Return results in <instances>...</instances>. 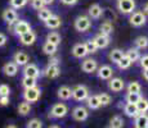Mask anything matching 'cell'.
Returning a JSON list of instances; mask_svg holds the SVG:
<instances>
[{
	"label": "cell",
	"instance_id": "f907efd6",
	"mask_svg": "<svg viewBox=\"0 0 148 128\" xmlns=\"http://www.w3.org/2000/svg\"><path fill=\"white\" fill-rule=\"evenodd\" d=\"M77 1L79 0H61V3L64 5H75Z\"/></svg>",
	"mask_w": 148,
	"mask_h": 128
},
{
	"label": "cell",
	"instance_id": "8992f818",
	"mask_svg": "<svg viewBox=\"0 0 148 128\" xmlns=\"http://www.w3.org/2000/svg\"><path fill=\"white\" fill-rule=\"evenodd\" d=\"M129 22L133 27H142V26L146 24L147 16L143 12H133L129 18Z\"/></svg>",
	"mask_w": 148,
	"mask_h": 128
},
{
	"label": "cell",
	"instance_id": "4dcf8cb0",
	"mask_svg": "<svg viewBox=\"0 0 148 128\" xmlns=\"http://www.w3.org/2000/svg\"><path fill=\"white\" fill-rule=\"evenodd\" d=\"M125 55H126L127 58L133 62V63H135V62H138L139 59H140V54H139V50L136 49V47H132V49H129L126 51Z\"/></svg>",
	"mask_w": 148,
	"mask_h": 128
},
{
	"label": "cell",
	"instance_id": "d590c367",
	"mask_svg": "<svg viewBox=\"0 0 148 128\" xmlns=\"http://www.w3.org/2000/svg\"><path fill=\"white\" fill-rule=\"evenodd\" d=\"M30 112H31V104H30V102L22 101L21 104L18 105V113L21 115H27Z\"/></svg>",
	"mask_w": 148,
	"mask_h": 128
},
{
	"label": "cell",
	"instance_id": "f35d334b",
	"mask_svg": "<svg viewBox=\"0 0 148 128\" xmlns=\"http://www.w3.org/2000/svg\"><path fill=\"white\" fill-rule=\"evenodd\" d=\"M140 93H126V96H125V100L126 102H130V104H136L139 100H140Z\"/></svg>",
	"mask_w": 148,
	"mask_h": 128
},
{
	"label": "cell",
	"instance_id": "4316f807",
	"mask_svg": "<svg viewBox=\"0 0 148 128\" xmlns=\"http://www.w3.org/2000/svg\"><path fill=\"white\" fill-rule=\"evenodd\" d=\"M47 41L50 42V44H53V45H56V46H58V45L61 44V35H59L58 32H56V31L49 32L47 35Z\"/></svg>",
	"mask_w": 148,
	"mask_h": 128
},
{
	"label": "cell",
	"instance_id": "c3c4849f",
	"mask_svg": "<svg viewBox=\"0 0 148 128\" xmlns=\"http://www.w3.org/2000/svg\"><path fill=\"white\" fill-rule=\"evenodd\" d=\"M48 64H54V65H59V58L56 55H52L49 59V62H48Z\"/></svg>",
	"mask_w": 148,
	"mask_h": 128
},
{
	"label": "cell",
	"instance_id": "5b68a950",
	"mask_svg": "<svg viewBox=\"0 0 148 128\" xmlns=\"http://www.w3.org/2000/svg\"><path fill=\"white\" fill-rule=\"evenodd\" d=\"M89 96V90L84 85H77L75 89H72V98L76 101H85Z\"/></svg>",
	"mask_w": 148,
	"mask_h": 128
},
{
	"label": "cell",
	"instance_id": "d4e9b609",
	"mask_svg": "<svg viewBox=\"0 0 148 128\" xmlns=\"http://www.w3.org/2000/svg\"><path fill=\"white\" fill-rule=\"evenodd\" d=\"M124 113L130 118H135L136 115L139 114L138 109H136V105L135 104H130V102H126L124 106Z\"/></svg>",
	"mask_w": 148,
	"mask_h": 128
},
{
	"label": "cell",
	"instance_id": "1f68e13d",
	"mask_svg": "<svg viewBox=\"0 0 148 128\" xmlns=\"http://www.w3.org/2000/svg\"><path fill=\"white\" fill-rule=\"evenodd\" d=\"M116 64H117L119 69L124 70V69H129V68H130V65L133 64V62L130 60V59L127 58L126 55H124V56H122V58H121L120 60H119V62H117V63H116Z\"/></svg>",
	"mask_w": 148,
	"mask_h": 128
},
{
	"label": "cell",
	"instance_id": "ee69618b",
	"mask_svg": "<svg viewBox=\"0 0 148 128\" xmlns=\"http://www.w3.org/2000/svg\"><path fill=\"white\" fill-rule=\"evenodd\" d=\"M85 45H86V49H88V53H89V54H93V53H95V51L98 50V47L95 46V44H94V41H93V40L86 41V42H85Z\"/></svg>",
	"mask_w": 148,
	"mask_h": 128
},
{
	"label": "cell",
	"instance_id": "f1b7e54d",
	"mask_svg": "<svg viewBox=\"0 0 148 128\" xmlns=\"http://www.w3.org/2000/svg\"><path fill=\"white\" fill-rule=\"evenodd\" d=\"M134 44H135V47L138 50L147 49L148 47V37H146V36H139V37L135 39Z\"/></svg>",
	"mask_w": 148,
	"mask_h": 128
},
{
	"label": "cell",
	"instance_id": "ac0fdd59",
	"mask_svg": "<svg viewBox=\"0 0 148 128\" xmlns=\"http://www.w3.org/2000/svg\"><path fill=\"white\" fill-rule=\"evenodd\" d=\"M13 62L18 67H25L26 64H28V55L25 51H17L13 56Z\"/></svg>",
	"mask_w": 148,
	"mask_h": 128
},
{
	"label": "cell",
	"instance_id": "9c48e42d",
	"mask_svg": "<svg viewBox=\"0 0 148 128\" xmlns=\"http://www.w3.org/2000/svg\"><path fill=\"white\" fill-rule=\"evenodd\" d=\"M28 31H31V26L28 22L26 21H17L16 23H14L13 26V32L16 33L17 36H21V35H23V33H26L28 32Z\"/></svg>",
	"mask_w": 148,
	"mask_h": 128
},
{
	"label": "cell",
	"instance_id": "3957f363",
	"mask_svg": "<svg viewBox=\"0 0 148 128\" xmlns=\"http://www.w3.org/2000/svg\"><path fill=\"white\" fill-rule=\"evenodd\" d=\"M92 27V21L89 16H79L75 19V30L79 32H86Z\"/></svg>",
	"mask_w": 148,
	"mask_h": 128
},
{
	"label": "cell",
	"instance_id": "f546056e",
	"mask_svg": "<svg viewBox=\"0 0 148 128\" xmlns=\"http://www.w3.org/2000/svg\"><path fill=\"white\" fill-rule=\"evenodd\" d=\"M99 31H101V33H103V35L110 36L111 33L113 32V24L111 23L110 21L103 22V23L101 24V27H99Z\"/></svg>",
	"mask_w": 148,
	"mask_h": 128
},
{
	"label": "cell",
	"instance_id": "bcb514c9",
	"mask_svg": "<svg viewBox=\"0 0 148 128\" xmlns=\"http://www.w3.org/2000/svg\"><path fill=\"white\" fill-rule=\"evenodd\" d=\"M140 67L143 68V69H147L148 68V55H143V56H140Z\"/></svg>",
	"mask_w": 148,
	"mask_h": 128
},
{
	"label": "cell",
	"instance_id": "ffe728a7",
	"mask_svg": "<svg viewBox=\"0 0 148 128\" xmlns=\"http://www.w3.org/2000/svg\"><path fill=\"white\" fill-rule=\"evenodd\" d=\"M45 23V27L47 28H49V30H57V28H59L61 27V24H62V19H61V17H58V16H53L50 17L48 21H45L44 22Z\"/></svg>",
	"mask_w": 148,
	"mask_h": 128
},
{
	"label": "cell",
	"instance_id": "603a6c76",
	"mask_svg": "<svg viewBox=\"0 0 148 128\" xmlns=\"http://www.w3.org/2000/svg\"><path fill=\"white\" fill-rule=\"evenodd\" d=\"M57 96H58L61 100H68V99L72 98V89H70L68 86L59 87L58 92H57Z\"/></svg>",
	"mask_w": 148,
	"mask_h": 128
},
{
	"label": "cell",
	"instance_id": "7c38bea8",
	"mask_svg": "<svg viewBox=\"0 0 148 128\" xmlns=\"http://www.w3.org/2000/svg\"><path fill=\"white\" fill-rule=\"evenodd\" d=\"M81 69H82V72H85V73H94V72H97V69H98V63H97L95 59L88 58L82 62Z\"/></svg>",
	"mask_w": 148,
	"mask_h": 128
},
{
	"label": "cell",
	"instance_id": "e0dca14e",
	"mask_svg": "<svg viewBox=\"0 0 148 128\" xmlns=\"http://www.w3.org/2000/svg\"><path fill=\"white\" fill-rule=\"evenodd\" d=\"M88 49H86V45L84 44H76L75 46L72 47V55L77 59H81V58H85L88 55Z\"/></svg>",
	"mask_w": 148,
	"mask_h": 128
},
{
	"label": "cell",
	"instance_id": "2e32d148",
	"mask_svg": "<svg viewBox=\"0 0 148 128\" xmlns=\"http://www.w3.org/2000/svg\"><path fill=\"white\" fill-rule=\"evenodd\" d=\"M97 74L101 79H111L113 76V69L110 65H102V67H98Z\"/></svg>",
	"mask_w": 148,
	"mask_h": 128
},
{
	"label": "cell",
	"instance_id": "9a60e30c",
	"mask_svg": "<svg viewBox=\"0 0 148 128\" xmlns=\"http://www.w3.org/2000/svg\"><path fill=\"white\" fill-rule=\"evenodd\" d=\"M93 41H94L95 46L98 47V49H104V47H107L108 45H110V36L103 35V33L99 32L98 35L93 39Z\"/></svg>",
	"mask_w": 148,
	"mask_h": 128
},
{
	"label": "cell",
	"instance_id": "7bdbcfd3",
	"mask_svg": "<svg viewBox=\"0 0 148 128\" xmlns=\"http://www.w3.org/2000/svg\"><path fill=\"white\" fill-rule=\"evenodd\" d=\"M28 3H30L31 7H32L34 9H36V10H39V9H41V8L47 7V5L44 4V1H42V0H30Z\"/></svg>",
	"mask_w": 148,
	"mask_h": 128
},
{
	"label": "cell",
	"instance_id": "5bb4252c",
	"mask_svg": "<svg viewBox=\"0 0 148 128\" xmlns=\"http://www.w3.org/2000/svg\"><path fill=\"white\" fill-rule=\"evenodd\" d=\"M108 87H110V90L113 91V92H120V91L124 90L125 82H124V79L122 78L115 77V78L110 79V82H108Z\"/></svg>",
	"mask_w": 148,
	"mask_h": 128
},
{
	"label": "cell",
	"instance_id": "681fc988",
	"mask_svg": "<svg viewBox=\"0 0 148 128\" xmlns=\"http://www.w3.org/2000/svg\"><path fill=\"white\" fill-rule=\"evenodd\" d=\"M7 41H8V39H7V36H5V33L0 32V47L4 46V45L7 44Z\"/></svg>",
	"mask_w": 148,
	"mask_h": 128
},
{
	"label": "cell",
	"instance_id": "d6a6232c",
	"mask_svg": "<svg viewBox=\"0 0 148 128\" xmlns=\"http://www.w3.org/2000/svg\"><path fill=\"white\" fill-rule=\"evenodd\" d=\"M57 47H58V46H56V45H53V44H50V42L47 41L44 45H42V51H44L47 55L52 56V55H56Z\"/></svg>",
	"mask_w": 148,
	"mask_h": 128
},
{
	"label": "cell",
	"instance_id": "ba28073f",
	"mask_svg": "<svg viewBox=\"0 0 148 128\" xmlns=\"http://www.w3.org/2000/svg\"><path fill=\"white\" fill-rule=\"evenodd\" d=\"M1 17H3V19L8 23V26H12V24H14L17 21H18V14H17L16 9H13L12 7L7 8V9L3 12Z\"/></svg>",
	"mask_w": 148,
	"mask_h": 128
},
{
	"label": "cell",
	"instance_id": "7402d4cb",
	"mask_svg": "<svg viewBox=\"0 0 148 128\" xmlns=\"http://www.w3.org/2000/svg\"><path fill=\"white\" fill-rule=\"evenodd\" d=\"M135 128H148V115L146 113H139L135 116Z\"/></svg>",
	"mask_w": 148,
	"mask_h": 128
},
{
	"label": "cell",
	"instance_id": "db71d44e",
	"mask_svg": "<svg viewBox=\"0 0 148 128\" xmlns=\"http://www.w3.org/2000/svg\"><path fill=\"white\" fill-rule=\"evenodd\" d=\"M143 13H144V14H146V16L148 17V3H147L146 5H144V8H143Z\"/></svg>",
	"mask_w": 148,
	"mask_h": 128
},
{
	"label": "cell",
	"instance_id": "52a82bcc",
	"mask_svg": "<svg viewBox=\"0 0 148 128\" xmlns=\"http://www.w3.org/2000/svg\"><path fill=\"white\" fill-rule=\"evenodd\" d=\"M41 74L44 77H47V78L54 79V78H57V77L61 74V68H59V65L48 64L47 67L41 70Z\"/></svg>",
	"mask_w": 148,
	"mask_h": 128
},
{
	"label": "cell",
	"instance_id": "9f6ffc18",
	"mask_svg": "<svg viewBox=\"0 0 148 128\" xmlns=\"http://www.w3.org/2000/svg\"><path fill=\"white\" fill-rule=\"evenodd\" d=\"M49 128H61L59 126H57V124H52V126H50Z\"/></svg>",
	"mask_w": 148,
	"mask_h": 128
},
{
	"label": "cell",
	"instance_id": "44dd1931",
	"mask_svg": "<svg viewBox=\"0 0 148 128\" xmlns=\"http://www.w3.org/2000/svg\"><path fill=\"white\" fill-rule=\"evenodd\" d=\"M88 13H89V18L98 19V18H101L102 14H103V9H102V7L99 4H92L89 7Z\"/></svg>",
	"mask_w": 148,
	"mask_h": 128
},
{
	"label": "cell",
	"instance_id": "7dc6e473",
	"mask_svg": "<svg viewBox=\"0 0 148 128\" xmlns=\"http://www.w3.org/2000/svg\"><path fill=\"white\" fill-rule=\"evenodd\" d=\"M9 104V96H0V106H7Z\"/></svg>",
	"mask_w": 148,
	"mask_h": 128
},
{
	"label": "cell",
	"instance_id": "11a10c76",
	"mask_svg": "<svg viewBox=\"0 0 148 128\" xmlns=\"http://www.w3.org/2000/svg\"><path fill=\"white\" fill-rule=\"evenodd\" d=\"M5 128H18L17 126H14V124H9V126H7Z\"/></svg>",
	"mask_w": 148,
	"mask_h": 128
},
{
	"label": "cell",
	"instance_id": "f5cc1de1",
	"mask_svg": "<svg viewBox=\"0 0 148 128\" xmlns=\"http://www.w3.org/2000/svg\"><path fill=\"white\" fill-rule=\"evenodd\" d=\"M42 1H44V4L45 5H52L54 1H56V0H42Z\"/></svg>",
	"mask_w": 148,
	"mask_h": 128
},
{
	"label": "cell",
	"instance_id": "836d02e7",
	"mask_svg": "<svg viewBox=\"0 0 148 128\" xmlns=\"http://www.w3.org/2000/svg\"><path fill=\"white\" fill-rule=\"evenodd\" d=\"M110 127L111 128H122L124 127V119H122L120 115L112 116V119H111V122H110Z\"/></svg>",
	"mask_w": 148,
	"mask_h": 128
},
{
	"label": "cell",
	"instance_id": "484cf974",
	"mask_svg": "<svg viewBox=\"0 0 148 128\" xmlns=\"http://www.w3.org/2000/svg\"><path fill=\"white\" fill-rule=\"evenodd\" d=\"M52 16H53L52 10H50L49 8H47V7H44V8H41V9L38 10V17H39V19L42 21V22L48 21V19H49Z\"/></svg>",
	"mask_w": 148,
	"mask_h": 128
},
{
	"label": "cell",
	"instance_id": "4fadbf2b",
	"mask_svg": "<svg viewBox=\"0 0 148 128\" xmlns=\"http://www.w3.org/2000/svg\"><path fill=\"white\" fill-rule=\"evenodd\" d=\"M36 39H38L36 33L31 30V31H28V32H26V33H23V35L19 36V42H21L22 45H25V46H30V45L35 44Z\"/></svg>",
	"mask_w": 148,
	"mask_h": 128
},
{
	"label": "cell",
	"instance_id": "7a4b0ae2",
	"mask_svg": "<svg viewBox=\"0 0 148 128\" xmlns=\"http://www.w3.org/2000/svg\"><path fill=\"white\" fill-rule=\"evenodd\" d=\"M41 96V90L40 87L35 86V87H30V89H25V92H23V99L25 101L27 102H36L40 99Z\"/></svg>",
	"mask_w": 148,
	"mask_h": 128
},
{
	"label": "cell",
	"instance_id": "d6986e66",
	"mask_svg": "<svg viewBox=\"0 0 148 128\" xmlns=\"http://www.w3.org/2000/svg\"><path fill=\"white\" fill-rule=\"evenodd\" d=\"M3 72H4V74L8 76V77H14L17 73H18V65L14 63V62L5 63L4 67H3Z\"/></svg>",
	"mask_w": 148,
	"mask_h": 128
},
{
	"label": "cell",
	"instance_id": "816d5d0a",
	"mask_svg": "<svg viewBox=\"0 0 148 128\" xmlns=\"http://www.w3.org/2000/svg\"><path fill=\"white\" fill-rule=\"evenodd\" d=\"M143 78L146 79V81H148V68L143 70Z\"/></svg>",
	"mask_w": 148,
	"mask_h": 128
},
{
	"label": "cell",
	"instance_id": "30bf717a",
	"mask_svg": "<svg viewBox=\"0 0 148 128\" xmlns=\"http://www.w3.org/2000/svg\"><path fill=\"white\" fill-rule=\"evenodd\" d=\"M23 74L26 77H32V78L38 79L39 77H40L41 72H40V69H39V67L36 64L30 63V64H26L23 67Z\"/></svg>",
	"mask_w": 148,
	"mask_h": 128
},
{
	"label": "cell",
	"instance_id": "8fae6325",
	"mask_svg": "<svg viewBox=\"0 0 148 128\" xmlns=\"http://www.w3.org/2000/svg\"><path fill=\"white\" fill-rule=\"evenodd\" d=\"M72 116L75 121H79V122H84L88 119V116H89V112H88L86 108L84 106H76L75 109L72 110Z\"/></svg>",
	"mask_w": 148,
	"mask_h": 128
},
{
	"label": "cell",
	"instance_id": "83f0119b",
	"mask_svg": "<svg viewBox=\"0 0 148 128\" xmlns=\"http://www.w3.org/2000/svg\"><path fill=\"white\" fill-rule=\"evenodd\" d=\"M124 55H125V53H124V51H122L121 49H113V50L110 53L108 58H110L111 62H113V63H117V62L120 60V59H121Z\"/></svg>",
	"mask_w": 148,
	"mask_h": 128
},
{
	"label": "cell",
	"instance_id": "6f0895ef",
	"mask_svg": "<svg viewBox=\"0 0 148 128\" xmlns=\"http://www.w3.org/2000/svg\"><path fill=\"white\" fill-rule=\"evenodd\" d=\"M106 128H111V127H110V126H108V127H106Z\"/></svg>",
	"mask_w": 148,
	"mask_h": 128
},
{
	"label": "cell",
	"instance_id": "277c9868",
	"mask_svg": "<svg viewBox=\"0 0 148 128\" xmlns=\"http://www.w3.org/2000/svg\"><path fill=\"white\" fill-rule=\"evenodd\" d=\"M117 9L122 14H132L135 10V0H117Z\"/></svg>",
	"mask_w": 148,
	"mask_h": 128
},
{
	"label": "cell",
	"instance_id": "74e56055",
	"mask_svg": "<svg viewBox=\"0 0 148 128\" xmlns=\"http://www.w3.org/2000/svg\"><path fill=\"white\" fill-rule=\"evenodd\" d=\"M136 109H138L139 113H147L148 112V100L147 99L140 98V100L136 102Z\"/></svg>",
	"mask_w": 148,
	"mask_h": 128
},
{
	"label": "cell",
	"instance_id": "b9f144b4",
	"mask_svg": "<svg viewBox=\"0 0 148 128\" xmlns=\"http://www.w3.org/2000/svg\"><path fill=\"white\" fill-rule=\"evenodd\" d=\"M26 128H42V122L39 118H32L27 122Z\"/></svg>",
	"mask_w": 148,
	"mask_h": 128
},
{
	"label": "cell",
	"instance_id": "cb8c5ba5",
	"mask_svg": "<svg viewBox=\"0 0 148 128\" xmlns=\"http://www.w3.org/2000/svg\"><path fill=\"white\" fill-rule=\"evenodd\" d=\"M86 105H88V108H89V109H92V110H97V109H99V108L102 106V105H101V101H99L98 95L88 96V99H86Z\"/></svg>",
	"mask_w": 148,
	"mask_h": 128
},
{
	"label": "cell",
	"instance_id": "ab89813d",
	"mask_svg": "<svg viewBox=\"0 0 148 128\" xmlns=\"http://www.w3.org/2000/svg\"><path fill=\"white\" fill-rule=\"evenodd\" d=\"M28 1H30V0H9L10 7H12L13 9H21L25 5H27Z\"/></svg>",
	"mask_w": 148,
	"mask_h": 128
},
{
	"label": "cell",
	"instance_id": "60d3db41",
	"mask_svg": "<svg viewBox=\"0 0 148 128\" xmlns=\"http://www.w3.org/2000/svg\"><path fill=\"white\" fill-rule=\"evenodd\" d=\"M98 98H99V101H101L102 106H107V105H110L111 101H112V98L106 92H102L101 95H98Z\"/></svg>",
	"mask_w": 148,
	"mask_h": 128
},
{
	"label": "cell",
	"instance_id": "f6af8a7d",
	"mask_svg": "<svg viewBox=\"0 0 148 128\" xmlns=\"http://www.w3.org/2000/svg\"><path fill=\"white\" fill-rule=\"evenodd\" d=\"M10 93V87L8 85L3 83L0 85V96H9Z\"/></svg>",
	"mask_w": 148,
	"mask_h": 128
},
{
	"label": "cell",
	"instance_id": "8d00e7d4",
	"mask_svg": "<svg viewBox=\"0 0 148 128\" xmlns=\"http://www.w3.org/2000/svg\"><path fill=\"white\" fill-rule=\"evenodd\" d=\"M36 78H32V77H26L25 76L23 78H22V86L25 87V89H30V87H35L36 86Z\"/></svg>",
	"mask_w": 148,
	"mask_h": 128
},
{
	"label": "cell",
	"instance_id": "e575fe53",
	"mask_svg": "<svg viewBox=\"0 0 148 128\" xmlns=\"http://www.w3.org/2000/svg\"><path fill=\"white\" fill-rule=\"evenodd\" d=\"M127 92L129 93H140V90H142V86L139 82L136 81H133L127 85Z\"/></svg>",
	"mask_w": 148,
	"mask_h": 128
},
{
	"label": "cell",
	"instance_id": "6da1fadb",
	"mask_svg": "<svg viewBox=\"0 0 148 128\" xmlns=\"http://www.w3.org/2000/svg\"><path fill=\"white\" fill-rule=\"evenodd\" d=\"M68 113V106L63 102H57L52 106L49 113V118H56V119H61L64 118Z\"/></svg>",
	"mask_w": 148,
	"mask_h": 128
}]
</instances>
